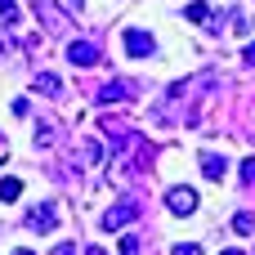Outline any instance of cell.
Listing matches in <instances>:
<instances>
[{
	"instance_id": "cell-1",
	"label": "cell",
	"mask_w": 255,
	"mask_h": 255,
	"mask_svg": "<svg viewBox=\"0 0 255 255\" xmlns=\"http://www.w3.org/2000/svg\"><path fill=\"white\" fill-rule=\"evenodd\" d=\"M130 220H139V202H130V197L103 211V229H108V233H112V229H126Z\"/></svg>"
},
{
	"instance_id": "cell-2",
	"label": "cell",
	"mask_w": 255,
	"mask_h": 255,
	"mask_svg": "<svg viewBox=\"0 0 255 255\" xmlns=\"http://www.w3.org/2000/svg\"><path fill=\"white\" fill-rule=\"evenodd\" d=\"M126 54L130 58H152L157 54V40L148 31H139V27H126Z\"/></svg>"
},
{
	"instance_id": "cell-3",
	"label": "cell",
	"mask_w": 255,
	"mask_h": 255,
	"mask_svg": "<svg viewBox=\"0 0 255 255\" xmlns=\"http://www.w3.org/2000/svg\"><path fill=\"white\" fill-rule=\"evenodd\" d=\"M67 63L72 67H94L99 63V45L94 40H72L67 45Z\"/></svg>"
},
{
	"instance_id": "cell-4",
	"label": "cell",
	"mask_w": 255,
	"mask_h": 255,
	"mask_svg": "<svg viewBox=\"0 0 255 255\" xmlns=\"http://www.w3.org/2000/svg\"><path fill=\"white\" fill-rule=\"evenodd\" d=\"M166 206H170L175 215H193V211H197V193H193V188H170V193H166Z\"/></svg>"
},
{
	"instance_id": "cell-5",
	"label": "cell",
	"mask_w": 255,
	"mask_h": 255,
	"mask_svg": "<svg viewBox=\"0 0 255 255\" xmlns=\"http://www.w3.org/2000/svg\"><path fill=\"white\" fill-rule=\"evenodd\" d=\"M27 224H31V229H40V233H49V229L58 224V211H54V202H40V206H31V211H27Z\"/></svg>"
},
{
	"instance_id": "cell-6",
	"label": "cell",
	"mask_w": 255,
	"mask_h": 255,
	"mask_svg": "<svg viewBox=\"0 0 255 255\" xmlns=\"http://www.w3.org/2000/svg\"><path fill=\"white\" fill-rule=\"evenodd\" d=\"M126 99H134V85L130 81H108L99 90V103H126Z\"/></svg>"
},
{
	"instance_id": "cell-7",
	"label": "cell",
	"mask_w": 255,
	"mask_h": 255,
	"mask_svg": "<svg viewBox=\"0 0 255 255\" xmlns=\"http://www.w3.org/2000/svg\"><path fill=\"white\" fill-rule=\"evenodd\" d=\"M202 175H206L211 184H220V179L229 175V161H224V157H215V152H202Z\"/></svg>"
},
{
	"instance_id": "cell-8",
	"label": "cell",
	"mask_w": 255,
	"mask_h": 255,
	"mask_svg": "<svg viewBox=\"0 0 255 255\" xmlns=\"http://www.w3.org/2000/svg\"><path fill=\"white\" fill-rule=\"evenodd\" d=\"M36 90L49 94V99H58V94H63V81H58L54 72H36Z\"/></svg>"
},
{
	"instance_id": "cell-9",
	"label": "cell",
	"mask_w": 255,
	"mask_h": 255,
	"mask_svg": "<svg viewBox=\"0 0 255 255\" xmlns=\"http://www.w3.org/2000/svg\"><path fill=\"white\" fill-rule=\"evenodd\" d=\"M22 197V179H0V202H18Z\"/></svg>"
},
{
	"instance_id": "cell-10",
	"label": "cell",
	"mask_w": 255,
	"mask_h": 255,
	"mask_svg": "<svg viewBox=\"0 0 255 255\" xmlns=\"http://www.w3.org/2000/svg\"><path fill=\"white\" fill-rule=\"evenodd\" d=\"M184 18H188V22H206V18H211V4H206V0H197V4H188V9H184Z\"/></svg>"
},
{
	"instance_id": "cell-11",
	"label": "cell",
	"mask_w": 255,
	"mask_h": 255,
	"mask_svg": "<svg viewBox=\"0 0 255 255\" xmlns=\"http://www.w3.org/2000/svg\"><path fill=\"white\" fill-rule=\"evenodd\" d=\"M76 157H81L85 166H94V161H99V143H76Z\"/></svg>"
},
{
	"instance_id": "cell-12",
	"label": "cell",
	"mask_w": 255,
	"mask_h": 255,
	"mask_svg": "<svg viewBox=\"0 0 255 255\" xmlns=\"http://www.w3.org/2000/svg\"><path fill=\"white\" fill-rule=\"evenodd\" d=\"M0 18L4 22H18V0H0Z\"/></svg>"
},
{
	"instance_id": "cell-13",
	"label": "cell",
	"mask_w": 255,
	"mask_h": 255,
	"mask_svg": "<svg viewBox=\"0 0 255 255\" xmlns=\"http://www.w3.org/2000/svg\"><path fill=\"white\" fill-rule=\"evenodd\" d=\"M143 251V247H139V238H134V233H130V238H121V255H139Z\"/></svg>"
},
{
	"instance_id": "cell-14",
	"label": "cell",
	"mask_w": 255,
	"mask_h": 255,
	"mask_svg": "<svg viewBox=\"0 0 255 255\" xmlns=\"http://www.w3.org/2000/svg\"><path fill=\"white\" fill-rule=\"evenodd\" d=\"M170 255H202L197 242H179V247H170Z\"/></svg>"
},
{
	"instance_id": "cell-15",
	"label": "cell",
	"mask_w": 255,
	"mask_h": 255,
	"mask_svg": "<svg viewBox=\"0 0 255 255\" xmlns=\"http://www.w3.org/2000/svg\"><path fill=\"white\" fill-rule=\"evenodd\" d=\"M49 143H54V130L40 126V130H36V148H49Z\"/></svg>"
},
{
	"instance_id": "cell-16",
	"label": "cell",
	"mask_w": 255,
	"mask_h": 255,
	"mask_svg": "<svg viewBox=\"0 0 255 255\" xmlns=\"http://www.w3.org/2000/svg\"><path fill=\"white\" fill-rule=\"evenodd\" d=\"M233 229H238V233H251V229H255V220H251V215H247V211H242V215L233 220Z\"/></svg>"
},
{
	"instance_id": "cell-17",
	"label": "cell",
	"mask_w": 255,
	"mask_h": 255,
	"mask_svg": "<svg viewBox=\"0 0 255 255\" xmlns=\"http://www.w3.org/2000/svg\"><path fill=\"white\" fill-rule=\"evenodd\" d=\"M242 179H247V184H255V157H247V161H242Z\"/></svg>"
},
{
	"instance_id": "cell-18",
	"label": "cell",
	"mask_w": 255,
	"mask_h": 255,
	"mask_svg": "<svg viewBox=\"0 0 255 255\" xmlns=\"http://www.w3.org/2000/svg\"><path fill=\"white\" fill-rule=\"evenodd\" d=\"M49 255H76V247H72V242H58V247H54Z\"/></svg>"
},
{
	"instance_id": "cell-19",
	"label": "cell",
	"mask_w": 255,
	"mask_h": 255,
	"mask_svg": "<svg viewBox=\"0 0 255 255\" xmlns=\"http://www.w3.org/2000/svg\"><path fill=\"white\" fill-rule=\"evenodd\" d=\"M242 58H247V63L255 67V40H247V49H242Z\"/></svg>"
},
{
	"instance_id": "cell-20",
	"label": "cell",
	"mask_w": 255,
	"mask_h": 255,
	"mask_svg": "<svg viewBox=\"0 0 255 255\" xmlns=\"http://www.w3.org/2000/svg\"><path fill=\"white\" fill-rule=\"evenodd\" d=\"M0 161H9V143L4 139H0Z\"/></svg>"
},
{
	"instance_id": "cell-21",
	"label": "cell",
	"mask_w": 255,
	"mask_h": 255,
	"mask_svg": "<svg viewBox=\"0 0 255 255\" xmlns=\"http://www.w3.org/2000/svg\"><path fill=\"white\" fill-rule=\"evenodd\" d=\"M85 255H108V251H103V247H90V251H85Z\"/></svg>"
},
{
	"instance_id": "cell-22",
	"label": "cell",
	"mask_w": 255,
	"mask_h": 255,
	"mask_svg": "<svg viewBox=\"0 0 255 255\" xmlns=\"http://www.w3.org/2000/svg\"><path fill=\"white\" fill-rule=\"evenodd\" d=\"M220 255H242V251H220Z\"/></svg>"
},
{
	"instance_id": "cell-23",
	"label": "cell",
	"mask_w": 255,
	"mask_h": 255,
	"mask_svg": "<svg viewBox=\"0 0 255 255\" xmlns=\"http://www.w3.org/2000/svg\"><path fill=\"white\" fill-rule=\"evenodd\" d=\"M13 255H31V251H13Z\"/></svg>"
}]
</instances>
